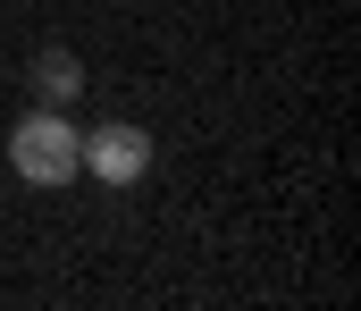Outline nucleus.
I'll list each match as a JSON object with an SVG mask.
<instances>
[{
	"label": "nucleus",
	"mask_w": 361,
	"mask_h": 311,
	"mask_svg": "<svg viewBox=\"0 0 361 311\" xmlns=\"http://www.w3.org/2000/svg\"><path fill=\"white\" fill-rule=\"evenodd\" d=\"M25 93L42 109H76L85 102V59H76L68 42H42V51L25 59Z\"/></svg>",
	"instance_id": "obj_3"
},
{
	"label": "nucleus",
	"mask_w": 361,
	"mask_h": 311,
	"mask_svg": "<svg viewBox=\"0 0 361 311\" xmlns=\"http://www.w3.org/2000/svg\"><path fill=\"white\" fill-rule=\"evenodd\" d=\"M76 160H85V177H101V185H143L152 177V135L135 118H101L92 135H76Z\"/></svg>",
	"instance_id": "obj_2"
},
{
	"label": "nucleus",
	"mask_w": 361,
	"mask_h": 311,
	"mask_svg": "<svg viewBox=\"0 0 361 311\" xmlns=\"http://www.w3.org/2000/svg\"><path fill=\"white\" fill-rule=\"evenodd\" d=\"M76 135H85V126H76L68 109H42V102H34L17 126H8V169H17V185H42V194H51V185H76V177H85Z\"/></svg>",
	"instance_id": "obj_1"
}]
</instances>
